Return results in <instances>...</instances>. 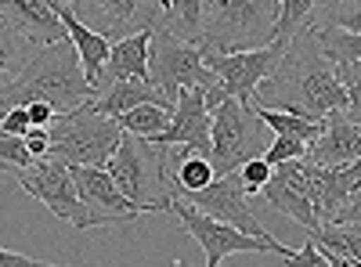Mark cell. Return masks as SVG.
I'll return each instance as SVG.
<instances>
[{
  "label": "cell",
  "mask_w": 361,
  "mask_h": 267,
  "mask_svg": "<svg viewBox=\"0 0 361 267\" xmlns=\"http://www.w3.org/2000/svg\"><path fill=\"white\" fill-rule=\"evenodd\" d=\"M73 173V185L80 192V199L87 202V210L102 217L105 224H119V221H130L137 217V210L127 202V195L116 188L112 173L109 170H94V166H69Z\"/></svg>",
  "instance_id": "cell-17"
},
{
  "label": "cell",
  "mask_w": 361,
  "mask_h": 267,
  "mask_svg": "<svg viewBox=\"0 0 361 267\" xmlns=\"http://www.w3.org/2000/svg\"><path fill=\"white\" fill-rule=\"evenodd\" d=\"M25 148H29V156H33L37 163L51 159V130H40V127H33V130L25 134Z\"/></svg>",
  "instance_id": "cell-37"
},
{
  "label": "cell",
  "mask_w": 361,
  "mask_h": 267,
  "mask_svg": "<svg viewBox=\"0 0 361 267\" xmlns=\"http://www.w3.org/2000/svg\"><path fill=\"white\" fill-rule=\"evenodd\" d=\"M311 152V144L304 141H293V137H275L267 144V152H264V163L275 170V166H286V163H304Z\"/></svg>",
  "instance_id": "cell-32"
},
{
  "label": "cell",
  "mask_w": 361,
  "mask_h": 267,
  "mask_svg": "<svg viewBox=\"0 0 361 267\" xmlns=\"http://www.w3.org/2000/svg\"><path fill=\"white\" fill-rule=\"evenodd\" d=\"M329 263H333V267H361L357 260H350V256H336V253H329Z\"/></svg>",
  "instance_id": "cell-41"
},
{
  "label": "cell",
  "mask_w": 361,
  "mask_h": 267,
  "mask_svg": "<svg viewBox=\"0 0 361 267\" xmlns=\"http://www.w3.org/2000/svg\"><path fill=\"white\" fill-rule=\"evenodd\" d=\"M148 80H152L173 105H177L180 91H202L209 112H217L228 101L224 83H221V76L214 69L206 66L202 47L173 40L166 33L152 37V51H148Z\"/></svg>",
  "instance_id": "cell-5"
},
{
  "label": "cell",
  "mask_w": 361,
  "mask_h": 267,
  "mask_svg": "<svg viewBox=\"0 0 361 267\" xmlns=\"http://www.w3.org/2000/svg\"><path fill=\"white\" fill-rule=\"evenodd\" d=\"M311 239H314L325 253L350 256V260L361 263V228H357V224H322Z\"/></svg>",
  "instance_id": "cell-27"
},
{
  "label": "cell",
  "mask_w": 361,
  "mask_h": 267,
  "mask_svg": "<svg viewBox=\"0 0 361 267\" xmlns=\"http://www.w3.org/2000/svg\"><path fill=\"white\" fill-rule=\"evenodd\" d=\"M47 130H51V159L66 163V166L109 170L112 156L119 152V141H123L119 120L98 116L90 105L62 112Z\"/></svg>",
  "instance_id": "cell-6"
},
{
  "label": "cell",
  "mask_w": 361,
  "mask_h": 267,
  "mask_svg": "<svg viewBox=\"0 0 361 267\" xmlns=\"http://www.w3.org/2000/svg\"><path fill=\"white\" fill-rule=\"evenodd\" d=\"M333 224H357V228H361V185H357V192L350 195V202L340 210V217H336Z\"/></svg>",
  "instance_id": "cell-40"
},
{
  "label": "cell",
  "mask_w": 361,
  "mask_h": 267,
  "mask_svg": "<svg viewBox=\"0 0 361 267\" xmlns=\"http://www.w3.org/2000/svg\"><path fill=\"white\" fill-rule=\"evenodd\" d=\"M307 163V159H304ZM304 163H286V166H275L271 173L267 188L260 192L264 202L271 206L275 213L296 221L300 228H307L311 235L322 228V217L314 210V199H311V185H307V173H304Z\"/></svg>",
  "instance_id": "cell-13"
},
{
  "label": "cell",
  "mask_w": 361,
  "mask_h": 267,
  "mask_svg": "<svg viewBox=\"0 0 361 267\" xmlns=\"http://www.w3.org/2000/svg\"><path fill=\"white\" fill-rule=\"evenodd\" d=\"M18 185L22 192H29L33 199H40L47 210L58 217V221H69L73 228H109L102 217H94L87 210V202L80 199L76 185H73V173L66 163H58V159H44L37 163L33 170H25L18 173Z\"/></svg>",
  "instance_id": "cell-9"
},
{
  "label": "cell",
  "mask_w": 361,
  "mask_h": 267,
  "mask_svg": "<svg viewBox=\"0 0 361 267\" xmlns=\"http://www.w3.org/2000/svg\"><path fill=\"white\" fill-rule=\"evenodd\" d=\"M98 98L94 83L87 80L83 66H80V54L73 44H54L37 51L33 58L25 62V69L11 80V83H0V120L11 112V108H25V105H51L58 116L83 108Z\"/></svg>",
  "instance_id": "cell-2"
},
{
  "label": "cell",
  "mask_w": 361,
  "mask_h": 267,
  "mask_svg": "<svg viewBox=\"0 0 361 267\" xmlns=\"http://www.w3.org/2000/svg\"><path fill=\"white\" fill-rule=\"evenodd\" d=\"M307 163L314 166H354L361 163V130L347 123V116L336 112L325 120V134L311 144Z\"/></svg>",
  "instance_id": "cell-19"
},
{
  "label": "cell",
  "mask_w": 361,
  "mask_h": 267,
  "mask_svg": "<svg viewBox=\"0 0 361 267\" xmlns=\"http://www.w3.org/2000/svg\"><path fill=\"white\" fill-rule=\"evenodd\" d=\"M253 108L293 112L314 123H325L329 116L347 112V87L340 80V69L318 47L311 25L289 44L282 66L260 83Z\"/></svg>",
  "instance_id": "cell-1"
},
{
  "label": "cell",
  "mask_w": 361,
  "mask_h": 267,
  "mask_svg": "<svg viewBox=\"0 0 361 267\" xmlns=\"http://www.w3.org/2000/svg\"><path fill=\"white\" fill-rule=\"evenodd\" d=\"M271 173H275V170H271L264 159H253V163H246L243 170H238L235 177H238V185H243V192H246V195H257V192H264V188H267Z\"/></svg>",
  "instance_id": "cell-34"
},
{
  "label": "cell",
  "mask_w": 361,
  "mask_h": 267,
  "mask_svg": "<svg viewBox=\"0 0 361 267\" xmlns=\"http://www.w3.org/2000/svg\"><path fill=\"white\" fill-rule=\"evenodd\" d=\"M318 18H322V25H333V29L361 37V0H347V4H318L314 22Z\"/></svg>",
  "instance_id": "cell-30"
},
{
  "label": "cell",
  "mask_w": 361,
  "mask_h": 267,
  "mask_svg": "<svg viewBox=\"0 0 361 267\" xmlns=\"http://www.w3.org/2000/svg\"><path fill=\"white\" fill-rule=\"evenodd\" d=\"M170 213H173V217L180 221V228H185L192 239L202 246V253H206V263H202V267H221V260H228L231 253H279L282 260L293 256V249L282 246L279 239H275V242L253 239V235L238 231V228H231V224H221V221H214V217L199 213L195 206H188L185 199H177V195H173V202H170Z\"/></svg>",
  "instance_id": "cell-8"
},
{
  "label": "cell",
  "mask_w": 361,
  "mask_h": 267,
  "mask_svg": "<svg viewBox=\"0 0 361 267\" xmlns=\"http://www.w3.org/2000/svg\"><path fill=\"white\" fill-rule=\"evenodd\" d=\"M340 80L347 87V123H354L361 130V66H336Z\"/></svg>",
  "instance_id": "cell-33"
},
{
  "label": "cell",
  "mask_w": 361,
  "mask_h": 267,
  "mask_svg": "<svg viewBox=\"0 0 361 267\" xmlns=\"http://www.w3.org/2000/svg\"><path fill=\"white\" fill-rule=\"evenodd\" d=\"M37 159L29 156V148H25V137H8V134H0V173H25V170H33Z\"/></svg>",
  "instance_id": "cell-31"
},
{
  "label": "cell",
  "mask_w": 361,
  "mask_h": 267,
  "mask_svg": "<svg viewBox=\"0 0 361 267\" xmlns=\"http://www.w3.org/2000/svg\"><path fill=\"white\" fill-rule=\"evenodd\" d=\"M163 4L166 0H102V4H87V11L102 18L98 33L109 44H119L141 33H156L163 18Z\"/></svg>",
  "instance_id": "cell-15"
},
{
  "label": "cell",
  "mask_w": 361,
  "mask_h": 267,
  "mask_svg": "<svg viewBox=\"0 0 361 267\" xmlns=\"http://www.w3.org/2000/svg\"><path fill=\"white\" fill-rule=\"evenodd\" d=\"M152 37L156 33H141V37L112 44V58H109V66L98 80V94L109 91L112 83H123V80H148V51H152Z\"/></svg>",
  "instance_id": "cell-21"
},
{
  "label": "cell",
  "mask_w": 361,
  "mask_h": 267,
  "mask_svg": "<svg viewBox=\"0 0 361 267\" xmlns=\"http://www.w3.org/2000/svg\"><path fill=\"white\" fill-rule=\"evenodd\" d=\"M148 144L163 148V152L185 148V152H195V156L209 159V152H214V112L206 108L202 91H180L166 134H159L156 141H148Z\"/></svg>",
  "instance_id": "cell-11"
},
{
  "label": "cell",
  "mask_w": 361,
  "mask_h": 267,
  "mask_svg": "<svg viewBox=\"0 0 361 267\" xmlns=\"http://www.w3.org/2000/svg\"><path fill=\"white\" fill-rule=\"evenodd\" d=\"M286 51H289L286 40H275V44L264 47V51H246V54H217V51H206V47H202L206 66L221 76L228 98L243 101V105H250V108H253V98H257V91H260V83L282 66Z\"/></svg>",
  "instance_id": "cell-10"
},
{
  "label": "cell",
  "mask_w": 361,
  "mask_h": 267,
  "mask_svg": "<svg viewBox=\"0 0 361 267\" xmlns=\"http://www.w3.org/2000/svg\"><path fill=\"white\" fill-rule=\"evenodd\" d=\"M206 15H209V0H166L156 33H166L173 40H185V44H199L202 47Z\"/></svg>",
  "instance_id": "cell-22"
},
{
  "label": "cell",
  "mask_w": 361,
  "mask_h": 267,
  "mask_svg": "<svg viewBox=\"0 0 361 267\" xmlns=\"http://www.w3.org/2000/svg\"><path fill=\"white\" fill-rule=\"evenodd\" d=\"M307 173V185H311V199H314V210L322 217V224H333L340 217V210L350 202V195L361 185V163L354 166H314L304 163Z\"/></svg>",
  "instance_id": "cell-16"
},
{
  "label": "cell",
  "mask_w": 361,
  "mask_h": 267,
  "mask_svg": "<svg viewBox=\"0 0 361 267\" xmlns=\"http://www.w3.org/2000/svg\"><path fill=\"white\" fill-rule=\"evenodd\" d=\"M173 120L170 108H159V105H145V108H134L127 116H119V127H123V134L130 137H145V141H156L159 134H166Z\"/></svg>",
  "instance_id": "cell-26"
},
{
  "label": "cell",
  "mask_w": 361,
  "mask_h": 267,
  "mask_svg": "<svg viewBox=\"0 0 361 267\" xmlns=\"http://www.w3.org/2000/svg\"><path fill=\"white\" fill-rule=\"evenodd\" d=\"M109 173L137 213H170V202H173L170 152L148 144L145 137L123 134L119 152L109 163Z\"/></svg>",
  "instance_id": "cell-3"
},
{
  "label": "cell",
  "mask_w": 361,
  "mask_h": 267,
  "mask_svg": "<svg viewBox=\"0 0 361 267\" xmlns=\"http://www.w3.org/2000/svg\"><path fill=\"white\" fill-rule=\"evenodd\" d=\"M0 22L11 25L33 51L69 44L66 22L58 18L54 4H44V0H0Z\"/></svg>",
  "instance_id": "cell-14"
},
{
  "label": "cell",
  "mask_w": 361,
  "mask_h": 267,
  "mask_svg": "<svg viewBox=\"0 0 361 267\" xmlns=\"http://www.w3.org/2000/svg\"><path fill=\"white\" fill-rule=\"evenodd\" d=\"M33 54H37V51L29 47L11 25L0 22V80H8V83H11V80L25 69V62H29Z\"/></svg>",
  "instance_id": "cell-29"
},
{
  "label": "cell",
  "mask_w": 361,
  "mask_h": 267,
  "mask_svg": "<svg viewBox=\"0 0 361 267\" xmlns=\"http://www.w3.org/2000/svg\"><path fill=\"white\" fill-rule=\"evenodd\" d=\"M260 123L275 134V137H293V141H304V144H314L322 134H325V123H314V120H304V116H293V112H271V108H257Z\"/></svg>",
  "instance_id": "cell-24"
},
{
  "label": "cell",
  "mask_w": 361,
  "mask_h": 267,
  "mask_svg": "<svg viewBox=\"0 0 361 267\" xmlns=\"http://www.w3.org/2000/svg\"><path fill=\"white\" fill-rule=\"evenodd\" d=\"M177 199H180V195H177ZM185 202H188V206H195L199 213L221 221V224H231V228H238V231L253 235V239L275 242V235H271V231L260 224V217L253 213L250 195L243 192L238 177H217V181L209 185L206 192H199V195H192V199H185Z\"/></svg>",
  "instance_id": "cell-12"
},
{
  "label": "cell",
  "mask_w": 361,
  "mask_h": 267,
  "mask_svg": "<svg viewBox=\"0 0 361 267\" xmlns=\"http://www.w3.org/2000/svg\"><path fill=\"white\" fill-rule=\"evenodd\" d=\"M25 112H29V123L40 127V130H47V127L58 120V112H54L51 105H44V101H37V105H25Z\"/></svg>",
  "instance_id": "cell-39"
},
{
  "label": "cell",
  "mask_w": 361,
  "mask_h": 267,
  "mask_svg": "<svg viewBox=\"0 0 361 267\" xmlns=\"http://www.w3.org/2000/svg\"><path fill=\"white\" fill-rule=\"evenodd\" d=\"M29 130H33V123H29L25 108H11L4 120H0V134H8V137H25Z\"/></svg>",
  "instance_id": "cell-36"
},
{
  "label": "cell",
  "mask_w": 361,
  "mask_h": 267,
  "mask_svg": "<svg viewBox=\"0 0 361 267\" xmlns=\"http://www.w3.org/2000/svg\"><path fill=\"white\" fill-rule=\"evenodd\" d=\"M214 181H217V173H214V163L206 156L185 152L173 163V195H180V199H192V195L206 192Z\"/></svg>",
  "instance_id": "cell-23"
},
{
  "label": "cell",
  "mask_w": 361,
  "mask_h": 267,
  "mask_svg": "<svg viewBox=\"0 0 361 267\" xmlns=\"http://www.w3.org/2000/svg\"><path fill=\"white\" fill-rule=\"evenodd\" d=\"M311 29L318 37V47L325 51V58L333 66H361V37L343 33V29H333V25H311Z\"/></svg>",
  "instance_id": "cell-25"
},
{
  "label": "cell",
  "mask_w": 361,
  "mask_h": 267,
  "mask_svg": "<svg viewBox=\"0 0 361 267\" xmlns=\"http://www.w3.org/2000/svg\"><path fill=\"white\" fill-rule=\"evenodd\" d=\"M286 267H333V263H329V253L314 239H307L300 249H293V256H286Z\"/></svg>",
  "instance_id": "cell-35"
},
{
  "label": "cell",
  "mask_w": 361,
  "mask_h": 267,
  "mask_svg": "<svg viewBox=\"0 0 361 267\" xmlns=\"http://www.w3.org/2000/svg\"><path fill=\"white\" fill-rule=\"evenodd\" d=\"M282 0H209L202 47L217 54H246L275 44Z\"/></svg>",
  "instance_id": "cell-4"
},
{
  "label": "cell",
  "mask_w": 361,
  "mask_h": 267,
  "mask_svg": "<svg viewBox=\"0 0 361 267\" xmlns=\"http://www.w3.org/2000/svg\"><path fill=\"white\" fill-rule=\"evenodd\" d=\"M145 105H159V108H177L152 80H123V83H112L109 91H102L90 108L98 116H109V120H119V116H127L134 108H145Z\"/></svg>",
  "instance_id": "cell-20"
},
{
  "label": "cell",
  "mask_w": 361,
  "mask_h": 267,
  "mask_svg": "<svg viewBox=\"0 0 361 267\" xmlns=\"http://www.w3.org/2000/svg\"><path fill=\"white\" fill-rule=\"evenodd\" d=\"M271 141L275 137H264V123H260L257 108L228 98L214 112V152H209L214 173L217 177H235L246 163L264 159Z\"/></svg>",
  "instance_id": "cell-7"
},
{
  "label": "cell",
  "mask_w": 361,
  "mask_h": 267,
  "mask_svg": "<svg viewBox=\"0 0 361 267\" xmlns=\"http://www.w3.org/2000/svg\"><path fill=\"white\" fill-rule=\"evenodd\" d=\"M0 267H62V263H44V260H33V256H25V253L0 249Z\"/></svg>",
  "instance_id": "cell-38"
},
{
  "label": "cell",
  "mask_w": 361,
  "mask_h": 267,
  "mask_svg": "<svg viewBox=\"0 0 361 267\" xmlns=\"http://www.w3.org/2000/svg\"><path fill=\"white\" fill-rule=\"evenodd\" d=\"M314 15H318V0H282V11L275 22V40L293 44L314 22Z\"/></svg>",
  "instance_id": "cell-28"
},
{
  "label": "cell",
  "mask_w": 361,
  "mask_h": 267,
  "mask_svg": "<svg viewBox=\"0 0 361 267\" xmlns=\"http://www.w3.org/2000/svg\"><path fill=\"white\" fill-rule=\"evenodd\" d=\"M54 11H58V18L66 22L69 44L76 47V54H80V66H83L87 80L94 83V91H98V80H102V73H105V66H109V58H112V44H109V40L98 33V29H90V25H87V22L73 11L69 0H58Z\"/></svg>",
  "instance_id": "cell-18"
}]
</instances>
